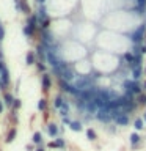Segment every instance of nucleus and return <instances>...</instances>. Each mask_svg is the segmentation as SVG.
Instances as JSON below:
<instances>
[{
  "label": "nucleus",
  "instance_id": "ea45409f",
  "mask_svg": "<svg viewBox=\"0 0 146 151\" xmlns=\"http://www.w3.org/2000/svg\"><path fill=\"white\" fill-rule=\"evenodd\" d=\"M145 73H146V69H145Z\"/></svg>",
  "mask_w": 146,
  "mask_h": 151
},
{
  "label": "nucleus",
  "instance_id": "c85d7f7f",
  "mask_svg": "<svg viewBox=\"0 0 146 151\" xmlns=\"http://www.w3.org/2000/svg\"><path fill=\"white\" fill-rule=\"evenodd\" d=\"M21 106H22V102H21V99H14V104H13V110H17V109H21Z\"/></svg>",
  "mask_w": 146,
  "mask_h": 151
},
{
  "label": "nucleus",
  "instance_id": "bb28decb",
  "mask_svg": "<svg viewBox=\"0 0 146 151\" xmlns=\"http://www.w3.org/2000/svg\"><path fill=\"white\" fill-rule=\"evenodd\" d=\"M36 68H38V71H41L42 74L46 73V65H44V61L38 60V61H36Z\"/></svg>",
  "mask_w": 146,
  "mask_h": 151
},
{
  "label": "nucleus",
  "instance_id": "412c9836",
  "mask_svg": "<svg viewBox=\"0 0 146 151\" xmlns=\"http://www.w3.org/2000/svg\"><path fill=\"white\" fill-rule=\"evenodd\" d=\"M124 61L127 65H132L135 61V55L132 54V52H126V54H124Z\"/></svg>",
  "mask_w": 146,
  "mask_h": 151
},
{
  "label": "nucleus",
  "instance_id": "b1692460",
  "mask_svg": "<svg viewBox=\"0 0 146 151\" xmlns=\"http://www.w3.org/2000/svg\"><path fill=\"white\" fill-rule=\"evenodd\" d=\"M21 11H22V13H25V14L30 13V6H28L27 0H21Z\"/></svg>",
  "mask_w": 146,
  "mask_h": 151
},
{
  "label": "nucleus",
  "instance_id": "0eeeda50",
  "mask_svg": "<svg viewBox=\"0 0 146 151\" xmlns=\"http://www.w3.org/2000/svg\"><path fill=\"white\" fill-rule=\"evenodd\" d=\"M129 120H130V115H127V113L122 112L121 115H120V116H116L113 121H115L118 126H127V124H129Z\"/></svg>",
  "mask_w": 146,
  "mask_h": 151
},
{
  "label": "nucleus",
  "instance_id": "c756f323",
  "mask_svg": "<svg viewBox=\"0 0 146 151\" xmlns=\"http://www.w3.org/2000/svg\"><path fill=\"white\" fill-rule=\"evenodd\" d=\"M137 6H140L141 9H146V0H137Z\"/></svg>",
  "mask_w": 146,
  "mask_h": 151
},
{
  "label": "nucleus",
  "instance_id": "2eb2a0df",
  "mask_svg": "<svg viewBox=\"0 0 146 151\" xmlns=\"http://www.w3.org/2000/svg\"><path fill=\"white\" fill-rule=\"evenodd\" d=\"M14 98L11 93H5V96H3V102H5V106L6 107H13V104H14Z\"/></svg>",
  "mask_w": 146,
  "mask_h": 151
},
{
  "label": "nucleus",
  "instance_id": "f3484780",
  "mask_svg": "<svg viewBox=\"0 0 146 151\" xmlns=\"http://www.w3.org/2000/svg\"><path fill=\"white\" fill-rule=\"evenodd\" d=\"M31 140H33V143L35 145H42V134L41 132H35V134H33V137H31Z\"/></svg>",
  "mask_w": 146,
  "mask_h": 151
},
{
  "label": "nucleus",
  "instance_id": "f03ea898",
  "mask_svg": "<svg viewBox=\"0 0 146 151\" xmlns=\"http://www.w3.org/2000/svg\"><path fill=\"white\" fill-rule=\"evenodd\" d=\"M122 87H124L126 93H130V94H141V85L138 80H134V79H126L122 82Z\"/></svg>",
  "mask_w": 146,
  "mask_h": 151
},
{
  "label": "nucleus",
  "instance_id": "1a4fd4ad",
  "mask_svg": "<svg viewBox=\"0 0 146 151\" xmlns=\"http://www.w3.org/2000/svg\"><path fill=\"white\" fill-rule=\"evenodd\" d=\"M46 129H47V132H49V135L50 137H58V134H60V129H58V126L55 124V123H49V124L46 126Z\"/></svg>",
  "mask_w": 146,
  "mask_h": 151
},
{
  "label": "nucleus",
  "instance_id": "4c0bfd02",
  "mask_svg": "<svg viewBox=\"0 0 146 151\" xmlns=\"http://www.w3.org/2000/svg\"><path fill=\"white\" fill-rule=\"evenodd\" d=\"M143 120H145V123H146V112L143 113Z\"/></svg>",
  "mask_w": 146,
  "mask_h": 151
},
{
  "label": "nucleus",
  "instance_id": "72a5a7b5",
  "mask_svg": "<svg viewBox=\"0 0 146 151\" xmlns=\"http://www.w3.org/2000/svg\"><path fill=\"white\" fill-rule=\"evenodd\" d=\"M49 148H57V146H55V142H50V143H49Z\"/></svg>",
  "mask_w": 146,
  "mask_h": 151
},
{
  "label": "nucleus",
  "instance_id": "6ab92c4d",
  "mask_svg": "<svg viewBox=\"0 0 146 151\" xmlns=\"http://www.w3.org/2000/svg\"><path fill=\"white\" fill-rule=\"evenodd\" d=\"M134 127H135L137 131L143 129V127H145V120H143V118H137V120L134 121Z\"/></svg>",
  "mask_w": 146,
  "mask_h": 151
},
{
  "label": "nucleus",
  "instance_id": "20e7f679",
  "mask_svg": "<svg viewBox=\"0 0 146 151\" xmlns=\"http://www.w3.org/2000/svg\"><path fill=\"white\" fill-rule=\"evenodd\" d=\"M58 85H60V88H61V91H64V93H69V94H72V96L77 98L79 96V90L74 87L72 83H69V82H66V80H58Z\"/></svg>",
  "mask_w": 146,
  "mask_h": 151
},
{
  "label": "nucleus",
  "instance_id": "f257e3e1",
  "mask_svg": "<svg viewBox=\"0 0 146 151\" xmlns=\"http://www.w3.org/2000/svg\"><path fill=\"white\" fill-rule=\"evenodd\" d=\"M39 25V21H38V16L36 14H30L27 19V24H25V27L22 28V32H24V35L28 36V38H31L33 35H35V32H36V27Z\"/></svg>",
  "mask_w": 146,
  "mask_h": 151
},
{
  "label": "nucleus",
  "instance_id": "9d476101",
  "mask_svg": "<svg viewBox=\"0 0 146 151\" xmlns=\"http://www.w3.org/2000/svg\"><path fill=\"white\" fill-rule=\"evenodd\" d=\"M36 57H38L41 61H44V60L47 58V49H46L42 44H38V47H36Z\"/></svg>",
  "mask_w": 146,
  "mask_h": 151
},
{
  "label": "nucleus",
  "instance_id": "473e14b6",
  "mask_svg": "<svg viewBox=\"0 0 146 151\" xmlns=\"http://www.w3.org/2000/svg\"><path fill=\"white\" fill-rule=\"evenodd\" d=\"M25 148H27V151H33V145H27Z\"/></svg>",
  "mask_w": 146,
  "mask_h": 151
},
{
  "label": "nucleus",
  "instance_id": "c9c22d12",
  "mask_svg": "<svg viewBox=\"0 0 146 151\" xmlns=\"http://www.w3.org/2000/svg\"><path fill=\"white\" fill-rule=\"evenodd\" d=\"M36 2L39 3V5H44V3H46V0H36Z\"/></svg>",
  "mask_w": 146,
  "mask_h": 151
},
{
  "label": "nucleus",
  "instance_id": "9b49d317",
  "mask_svg": "<svg viewBox=\"0 0 146 151\" xmlns=\"http://www.w3.org/2000/svg\"><path fill=\"white\" fill-rule=\"evenodd\" d=\"M137 106H138V104H137L135 101H130V102H127L126 106L121 109V110L124 112V113H127V115H130V113H132V112H134L135 109H137Z\"/></svg>",
  "mask_w": 146,
  "mask_h": 151
},
{
  "label": "nucleus",
  "instance_id": "a878e982",
  "mask_svg": "<svg viewBox=\"0 0 146 151\" xmlns=\"http://www.w3.org/2000/svg\"><path fill=\"white\" fill-rule=\"evenodd\" d=\"M39 25H41L42 30H47V28H49V25H50V17H47V19H44V21H41Z\"/></svg>",
  "mask_w": 146,
  "mask_h": 151
},
{
  "label": "nucleus",
  "instance_id": "dca6fc26",
  "mask_svg": "<svg viewBox=\"0 0 146 151\" xmlns=\"http://www.w3.org/2000/svg\"><path fill=\"white\" fill-rule=\"evenodd\" d=\"M143 68L141 66H138V68H135L134 71H132V76H134V80H140L141 79V76H143Z\"/></svg>",
  "mask_w": 146,
  "mask_h": 151
},
{
  "label": "nucleus",
  "instance_id": "7c9ffc66",
  "mask_svg": "<svg viewBox=\"0 0 146 151\" xmlns=\"http://www.w3.org/2000/svg\"><path fill=\"white\" fill-rule=\"evenodd\" d=\"M3 38H5V28L2 25V22H0V41H2Z\"/></svg>",
  "mask_w": 146,
  "mask_h": 151
},
{
  "label": "nucleus",
  "instance_id": "cd10ccee",
  "mask_svg": "<svg viewBox=\"0 0 146 151\" xmlns=\"http://www.w3.org/2000/svg\"><path fill=\"white\" fill-rule=\"evenodd\" d=\"M137 104H140V106H146V94H138V99H137Z\"/></svg>",
  "mask_w": 146,
  "mask_h": 151
},
{
  "label": "nucleus",
  "instance_id": "e433bc0d",
  "mask_svg": "<svg viewBox=\"0 0 146 151\" xmlns=\"http://www.w3.org/2000/svg\"><path fill=\"white\" fill-rule=\"evenodd\" d=\"M3 112V104H2V101H0V113Z\"/></svg>",
  "mask_w": 146,
  "mask_h": 151
},
{
  "label": "nucleus",
  "instance_id": "6e6552de",
  "mask_svg": "<svg viewBox=\"0 0 146 151\" xmlns=\"http://www.w3.org/2000/svg\"><path fill=\"white\" fill-rule=\"evenodd\" d=\"M129 142L132 145V150H137V148H138V145L141 143V135L137 134V132H132L130 137H129Z\"/></svg>",
  "mask_w": 146,
  "mask_h": 151
},
{
  "label": "nucleus",
  "instance_id": "39448f33",
  "mask_svg": "<svg viewBox=\"0 0 146 151\" xmlns=\"http://www.w3.org/2000/svg\"><path fill=\"white\" fill-rule=\"evenodd\" d=\"M96 118L101 123H110L113 118H112V115H110V110H108V109H99V112L96 113Z\"/></svg>",
  "mask_w": 146,
  "mask_h": 151
},
{
  "label": "nucleus",
  "instance_id": "393cba45",
  "mask_svg": "<svg viewBox=\"0 0 146 151\" xmlns=\"http://www.w3.org/2000/svg\"><path fill=\"white\" fill-rule=\"evenodd\" d=\"M38 109H39V110H46L47 109V99L46 98H41L39 101H38Z\"/></svg>",
  "mask_w": 146,
  "mask_h": 151
},
{
  "label": "nucleus",
  "instance_id": "5701e85b",
  "mask_svg": "<svg viewBox=\"0 0 146 151\" xmlns=\"http://www.w3.org/2000/svg\"><path fill=\"white\" fill-rule=\"evenodd\" d=\"M55 146H57V148H60V150H63L64 146H66L64 139H61V137H57V139H55Z\"/></svg>",
  "mask_w": 146,
  "mask_h": 151
},
{
  "label": "nucleus",
  "instance_id": "aec40b11",
  "mask_svg": "<svg viewBox=\"0 0 146 151\" xmlns=\"http://www.w3.org/2000/svg\"><path fill=\"white\" fill-rule=\"evenodd\" d=\"M69 127H71L72 131H75V132H80V131L83 129V126H82V123H80V121H72V123L69 124Z\"/></svg>",
  "mask_w": 146,
  "mask_h": 151
},
{
  "label": "nucleus",
  "instance_id": "f8f14e48",
  "mask_svg": "<svg viewBox=\"0 0 146 151\" xmlns=\"http://www.w3.org/2000/svg\"><path fill=\"white\" fill-rule=\"evenodd\" d=\"M36 16H38V21H39V22L49 17V16H47V9H46V6H44V5H39V9H38Z\"/></svg>",
  "mask_w": 146,
  "mask_h": 151
},
{
  "label": "nucleus",
  "instance_id": "4468645a",
  "mask_svg": "<svg viewBox=\"0 0 146 151\" xmlns=\"http://www.w3.org/2000/svg\"><path fill=\"white\" fill-rule=\"evenodd\" d=\"M16 135H17V129L16 127H11V129L8 131L6 137H5V142H6V143H11V142L16 139Z\"/></svg>",
  "mask_w": 146,
  "mask_h": 151
},
{
  "label": "nucleus",
  "instance_id": "4be33fe9",
  "mask_svg": "<svg viewBox=\"0 0 146 151\" xmlns=\"http://www.w3.org/2000/svg\"><path fill=\"white\" fill-rule=\"evenodd\" d=\"M87 137H88V140H91V142H94V140H97V134H96V131L94 129H87Z\"/></svg>",
  "mask_w": 146,
  "mask_h": 151
},
{
  "label": "nucleus",
  "instance_id": "a211bd4d",
  "mask_svg": "<svg viewBox=\"0 0 146 151\" xmlns=\"http://www.w3.org/2000/svg\"><path fill=\"white\" fill-rule=\"evenodd\" d=\"M64 102H66V101L63 99V96H60V94H58V96H55V99H54V106H55L57 109H61Z\"/></svg>",
  "mask_w": 146,
  "mask_h": 151
},
{
  "label": "nucleus",
  "instance_id": "f704fd0d",
  "mask_svg": "<svg viewBox=\"0 0 146 151\" xmlns=\"http://www.w3.org/2000/svg\"><path fill=\"white\" fill-rule=\"evenodd\" d=\"M35 151H46V150H44V148H42V145H41V146H38V148H36Z\"/></svg>",
  "mask_w": 146,
  "mask_h": 151
},
{
  "label": "nucleus",
  "instance_id": "7ed1b4c3",
  "mask_svg": "<svg viewBox=\"0 0 146 151\" xmlns=\"http://www.w3.org/2000/svg\"><path fill=\"white\" fill-rule=\"evenodd\" d=\"M145 33H146V25H145V24H141V25L137 28L134 33H130L129 38H130V41L137 46V44H141V42H143V40H145Z\"/></svg>",
  "mask_w": 146,
  "mask_h": 151
},
{
  "label": "nucleus",
  "instance_id": "423d86ee",
  "mask_svg": "<svg viewBox=\"0 0 146 151\" xmlns=\"http://www.w3.org/2000/svg\"><path fill=\"white\" fill-rule=\"evenodd\" d=\"M52 87V79H50V74H47L44 73L41 76V88H42V91H49Z\"/></svg>",
  "mask_w": 146,
  "mask_h": 151
},
{
  "label": "nucleus",
  "instance_id": "2f4dec72",
  "mask_svg": "<svg viewBox=\"0 0 146 151\" xmlns=\"http://www.w3.org/2000/svg\"><path fill=\"white\" fill-rule=\"evenodd\" d=\"M63 123H64V124H71L72 121L69 120V116H64V118H63Z\"/></svg>",
  "mask_w": 146,
  "mask_h": 151
},
{
  "label": "nucleus",
  "instance_id": "ddd939ff",
  "mask_svg": "<svg viewBox=\"0 0 146 151\" xmlns=\"http://www.w3.org/2000/svg\"><path fill=\"white\" fill-rule=\"evenodd\" d=\"M25 61H27V65H35L36 63V52H33V50H28L27 52V55H25Z\"/></svg>",
  "mask_w": 146,
  "mask_h": 151
},
{
  "label": "nucleus",
  "instance_id": "58836bf2",
  "mask_svg": "<svg viewBox=\"0 0 146 151\" xmlns=\"http://www.w3.org/2000/svg\"><path fill=\"white\" fill-rule=\"evenodd\" d=\"M143 87H145V88H146V80H145V85H143Z\"/></svg>",
  "mask_w": 146,
  "mask_h": 151
}]
</instances>
